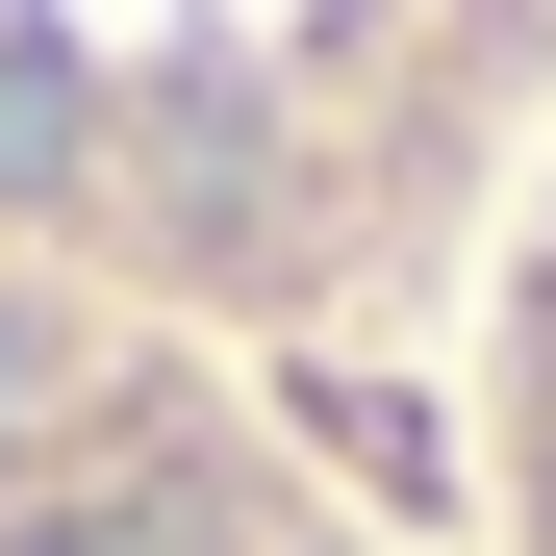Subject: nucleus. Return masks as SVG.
<instances>
[{"mask_svg": "<svg viewBox=\"0 0 556 556\" xmlns=\"http://www.w3.org/2000/svg\"><path fill=\"white\" fill-rule=\"evenodd\" d=\"M0 556H380V531H329L228 329L0 253Z\"/></svg>", "mask_w": 556, "mask_h": 556, "instance_id": "nucleus-1", "label": "nucleus"}, {"mask_svg": "<svg viewBox=\"0 0 556 556\" xmlns=\"http://www.w3.org/2000/svg\"><path fill=\"white\" fill-rule=\"evenodd\" d=\"M481 253H506V304H481V455H506V556H556V152H531V203Z\"/></svg>", "mask_w": 556, "mask_h": 556, "instance_id": "nucleus-2", "label": "nucleus"}]
</instances>
